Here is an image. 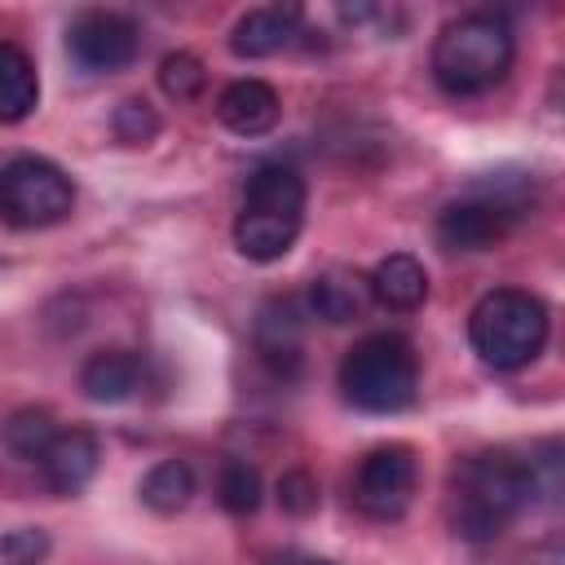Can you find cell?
I'll return each instance as SVG.
<instances>
[{
  "label": "cell",
  "instance_id": "6da1fadb",
  "mask_svg": "<svg viewBox=\"0 0 565 565\" xmlns=\"http://www.w3.org/2000/svg\"><path fill=\"white\" fill-rule=\"evenodd\" d=\"M530 503H534L530 499V463L512 450H481L455 468L446 516H450V530L459 539L490 543Z\"/></svg>",
  "mask_w": 565,
  "mask_h": 565
},
{
  "label": "cell",
  "instance_id": "7a4b0ae2",
  "mask_svg": "<svg viewBox=\"0 0 565 565\" xmlns=\"http://www.w3.org/2000/svg\"><path fill=\"white\" fill-rule=\"evenodd\" d=\"M512 57H516V40L508 18L490 9H472L441 26L433 44V79L450 97H477L490 93L512 71Z\"/></svg>",
  "mask_w": 565,
  "mask_h": 565
},
{
  "label": "cell",
  "instance_id": "3957f363",
  "mask_svg": "<svg viewBox=\"0 0 565 565\" xmlns=\"http://www.w3.org/2000/svg\"><path fill=\"white\" fill-rule=\"evenodd\" d=\"M305 225V177L291 163H260L247 177L243 212L234 221V243L247 260H282Z\"/></svg>",
  "mask_w": 565,
  "mask_h": 565
},
{
  "label": "cell",
  "instance_id": "277c9868",
  "mask_svg": "<svg viewBox=\"0 0 565 565\" xmlns=\"http://www.w3.org/2000/svg\"><path fill=\"white\" fill-rule=\"evenodd\" d=\"M468 340L486 366L521 371L547 344V305L521 287L486 291L468 313Z\"/></svg>",
  "mask_w": 565,
  "mask_h": 565
},
{
  "label": "cell",
  "instance_id": "5b68a950",
  "mask_svg": "<svg viewBox=\"0 0 565 565\" xmlns=\"http://www.w3.org/2000/svg\"><path fill=\"white\" fill-rule=\"evenodd\" d=\"M340 388L366 415L406 411L419 388V358H415L411 340H402L393 331L362 335L340 362Z\"/></svg>",
  "mask_w": 565,
  "mask_h": 565
},
{
  "label": "cell",
  "instance_id": "8992f818",
  "mask_svg": "<svg viewBox=\"0 0 565 565\" xmlns=\"http://www.w3.org/2000/svg\"><path fill=\"white\" fill-rule=\"evenodd\" d=\"M530 207L525 181H486L437 212V243L446 252H486L512 234Z\"/></svg>",
  "mask_w": 565,
  "mask_h": 565
},
{
  "label": "cell",
  "instance_id": "52a82bcc",
  "mask_svg": "<svg viewBox=\"0 0 565 565\" xmlns=\"http://www.w3.org/2000/svg\"><path fill=\"white\" fill-rule=\"evenodd\" d=\"M75 207L71 177L40 154H18L0 168V216L13 230H44L66 221Z\"/></svg>",
  "mask_w": 565,
  "mask_h": 565
},
{
  "label": "cell",
  "instance_id": "ba28073f",
  "mask_svg": "<svg viewBox=\"0 0 565 565\" xmlns=\"http://www.w3.org/2000/svg\"><path fill=\"white\" fill-rule=\"evenodd\" d=\"M415 486H419V463H415V450L411 446H375L362 463H358V477H353V503L362 516L371 521H397L411 499H415Z\"/></svg>",
  "mask_w": 565,
  "mask_h": 565
},
{
  "label": "cell",
  "instance_id": "9c48e42d",
  "mask_svg": "<svg viewBox=\"0 0 565 565\" xmlns=\"http://www.w3.org/2000/svg\"><path fill=\"white\" fill-rule=\"evenodd\" d=\"M141 49V31L128 13L115 9H84L71 26H66V53L79 71L93 75H110L124 71Z\"/></svg>",
  "mask_w": 565,
  "mask_h": 565
},
{
  "label": "cell",
  "instance_id": "30bf717a",
  "mask_svg": "<svg viewBox=\"0 0 565 565\" xmlns=\"http://www.w3.org/2000/svg\"><path fill=\"white\" fill-rule=\"evenodd\" d=\"M97 459H102V446L88 428H57L49 450L40 455V472L53 494H79L93 481Z\"/></svg>",
  "mask_w": 565,
  "mask_h": 565
},
{
  "label": "cell",
  "instance_id": "8fae6325",
  "mask_svg": "<svg viewBox=\"0 0 565 565\" xmlns=\"http://www.w3.org/2000/svg\"><path fill=\"white\" fill-rule=\"evenodd\" d=\"M278 115H282V102H278L274 84H265V79H234L216 97V119L238 137L269 132L278 124Z\"/></svg>",
  "mask_w": 565,
  "mask_h": 565
},
{
  "label": "cell",
  "instance_id": "7c38bea8",
  "mask_svg": "<svg viewBox=\"0 0 565 565\" xmlns=\"http://www.w3.org/2000/svg\"><path fill=\"white\" fill-rule=\"evenodd\" d=\"M256 349L265 366L282 380L300 371V309L291 296H274L256 318Z\"/></svg>",
  "mask_w": 565,
  "mask_h": 565
},
{
  "label": "cell",
  "instance_id": "4fadbf2b",
  "mask_svg": "<svg viewBox=\"0 0 565 565\" xmlns=\"http://www.w3.org/2000/svg\"><path fill=\"white\" fill-rule=\"evenodd\" d=\"M300 31V9L296 4H260L247 9L234 31H230V49L234 57H269L278 49H287Z\"/></svg>",
  "mask_w": 565,
  "mask_h": 565
},
{
  "label": "cell",
  "instance_id": "5bb4252c",
  "mask_svg": "<svg viewBox=\"0 0 565 565\" xmlns=\"http://www.w3.org/2000/svg\"><path fill=\"white\" fill-rule=\"evenodd\" d=\"M146 384V358L132 349H97L79 366V388L93 402H128Z\"/></svg>",
  "mask_w": 565,
  "mask_h": 565
},
{
  "label": "cell",
  "instance_id": "9a60e30c",
  "mask_svg": "<svg viewBox=\"0 0 565 565\" xmlns=\"http://www.w3.org/2000/svg\"><path fill=\"white\" fill-rule=\"evenodd\" d=\"M371 300H375L371 278H362L358 269H344V265H335L309 282V313H318L322 322H335V327L362 318Z\"/></svg>",
  "mask_w": 565,
  "mask_h": 565
},
{
  "label": "cell",
  "instance_id": "2e32d148",
  "mask_svg": "<svg viewBox=\"0 0 565 565\" xmlns=\"http://www.w3.org/2000/svg\"><path fill=\"white\" fill-rule=\"evenodd\" d=\"M371 296L384 305V309H397V313H411L424 305L428 296V269L411 256V252H388L375 274H371Z\"/></svg>",
  "mask_w": 565,
  "mask_h": 565
},
{
  "label": "cell",
  "instance_id": "e0dca14e",
  "mask_svg": "<svg viewBox=\"0 0 565 565\" xmlns=\"http://www.w3.org/2000/svg\"><path fill=\"white\" fill-rule=\"evenodd\" d=\"M40 102V75L26 49L0 40V124H22Z\"/></svg>",
  "mask_w": 565,
  "mask_h": 565
},
{
  "label": "cell",
  "instance_id": "ac0fdd59",
  "mask_svg": "<svg viewBox=\"0 0 565 565\" xmlns=\"http://www.w3.org/2000/svg\"><path fill=\"white\" fill-rule=\"evenodd\" d=\"M190 499H194V468H190L185 459H163V463H154V468L146 472V481H141V503H146L150 512H159V516L181 512Z\"/></svg>",
  "mask_w": 565,
  "mask_h": 565
},
{
  "label": "cell",
  "instance_id": "d6986e66",
  "mask_svg": "<svg viewBox=\"0 0 565 565\" xmlns=\"http://www.w3.org/2000/svg\"><path fill=\"white\" fill-rule=\"evenodd\" d=\"M53 433H57V424H53V415H49L44 406H22V411H13V415L4 419V428H0L4 446H9L18 459H40V455L49 450Z\"/></svg>",
  "mask_w": 565,
  "mask_h": 565
},
{
  "label": "cell",
  "instance_id": "ffe728a7",
  "mask_svg": "<svg viewBox=\"0 0 565 565\" xmlns=\"http://www.w3.org/2000/svg\"><path fill=\"white\" fill-rule=\"evenodd\" d=\"M221 508L234 516H252L260 508V468L247 459H225L221 463V481H216Z\"/></svg>",
  "mask_w": 565,
  "mask_h": 565
},
{
  "label": "cell",
  "instance_id": "44dd1931",
  "mask_svg": "<svg viewBox=\"0 0 565 565\" xmlns=\"http://www.w3.org/2000/svg\"><path fill=\"white\" fill-rule=\"evenodd\" d=\"M203 84H207V71H203V62H199L194 53H168V57L159 62V88H163L168 97L194 102V97L203 93Z\"/></svg>",
  "mask_w": 565,
  "mask_h": 565
},
{
  "label": "cell",
  "instance_id": "7402d4cb",
  "mask_svg": "<svg viewBox=\"0 0 565 565\" xmlns=\"http://www.w3.org/2000/svg\"><path fill=\"white\" fill-rule=\"evenodd\" d=\"M110 128H115V137L124 146H150L159 137V115H154V106L146 97H128V102H119Z\"/></svg>",
  "mask_w": 565,
  "mask_h": 565
},
{
  "label": "cell",
  "instance_id": "603a6c76",
  "mask_svg": "<svg viewBox=\"0 0 565 565\" xmlns=\"http://www.w3.org/2000/svg\"><path fill=\"white\" fill-rule=\"evenodd\" d=\"M49 561V534L40 525H18L0 539V565H44Z\"/></svg>",
  "mask_w": 565,
  "mask_h": 565
},
{
  "label": "cell",
  "instance_id": "cb8c5ba5",
  "mask_svg": "<svg viewBox=\"0 0 565 565\" xmlns=\"http://www.w3.org/2000/svg\"><path fill=\"white\" fill-rule=\"evenodd\" d=\"M318 499H322V490H318V481H313L305 468L282 472V481H278V503H282L291 516L313 512V508H318Z\"/></svg>",
  "mask_w": 565,
  "mask_h": 565
},
{
  "label": "cell",
  "instance_id": "d4e9b609",
  "mask_svg": "<svg viewBox=\"0 0 565 565\" xmlns=\"http://www.w3.org/2000/svg\"><path fill=\"white\" fill-rule=\"evenodd\" d=\"M305 565H331V561H305Z\"/></svg>",
  "mask_w": 565,
  "mask_h": 565
}]
</instances>
